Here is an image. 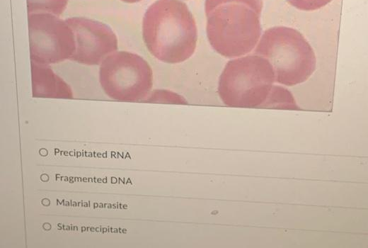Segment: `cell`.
I'll use <instances>...</instances> for the list:
<instances>
[{
  "label": "cell",
  "mask_w": 368,
  "mask_h": 248,
  "mask_svg": "<svg viewBox=\"0 0 368 248\" xmlns=\"http://www.w3.org/2000/svg\"><path fill=\"white\" fill-rule=\"evenodd\" d=\"M66 21L74 32L76 41V50L70 60L96 65L117 50L116 35L106 24L84 17L69 18Z\"/></svg>",
  "instance_id": "obj_7"
},
{
  "label": "cell",
  "mask_w": 368,
  "mask_h": 248,
  "mask_svg": "<svg viewBox=\"0 0 368 248\" xmlns=\"http://www.w3.org/2000/svg\"><path fill=\"white\" fill-rule=\"evenodd\" d=\"M255 53L271 64L275 81L288 86L306 81L316 69L313 48L297 30L275 26L265 30Z\"/></svg>",
  "instance_id": "obj_3"
},
{
  "label": "cell",
  "mask_w": 368,
  "mask_h": 248,
  "mask_svg": "<svg viewBox=\"0 0 368 248\" xmlns=\"http://www.w3.org/2000/svg\"><path fill=\"white\" fill-rule=\"evenodd\" d=\"M30 60L48 65L69 59L76 50L74 32L66 21L50 13H28Z\"/></svg>",
  "instance_id": "obj_6"
},
{
  "label": "cell",
  "mask_w": 368,
  "mask_h": 248,
  "mask_svg": "<svg viewBox=\"0 0 368 248\" xmlns=\"http://www.w3.org/2000/svg\"><path fill=\"white\" fill-rule=\"evenodd\" d=\"M275 81L269 61L256 54L229 61L218 83L222 102L231 107H264Z\"/></svg>",
  "instance_id": "obj_4"
},
{
  "label": "cell",
  "mask_w": 368,
  "mask_h": 248,
  "mask_svg": "<svg viewBox=\"0 0 368 248\" xmlns=\"http://www.w3.org/2000/svg\"><path fill=\"white\" fill-rule=\"evenodd\" d=\"M33 94L35 97H72L71 88L48 65L31 61Z\"/></svg>",
  "instance_id": "obj_8"
},
{
  "label": "cell",
  "mask_w": 368,
  "mask_h": 248,
  "mask_svg": "<svg viewBox=\"0 0 368 248\" xmlns=\"http://www.w3.org/2000/svg\"><path fill=\"white\" fill-rule=\"evenodd\" d=\"M332 0H287V1L297 9L301 11H314L319 9Z\"/></svg>",
  "instance_id": "obj_11"
},
{
  "label": "cell",
  "mask_w": 368,
  "mask_h": 248,
  "mask_svg": "<svg viewBox=\"0 0 368 248\" xmlns=\"http://www.w3.org/2000/svg\"><path fill=\"white\" fill-rule=\"evenodd\" d=\"M68 0H27L28 13H50L61 15L65 10Z\"/></svg>",
  "instance_id": "obj_10"
},
{
  "label": "cell",
  "mask_w": 368,
  "mask_h": 248,
  "mask_svg": "<svg viewBox=\"0 0 368 248\" xmlns=\"http://www.w3.org/2000/svg\"><path fill=\"white\" fill-rule=\"evenodd\" d=\"M124 2H126V3H128V4H133V3H137V2H139L142 0H121Z\"/></svg>",
  "instance_id": "obj_12"
},
{
  "label": "cell",
  "mask_w": 368,
  "mask_h": 248,
  "mask_svg": "<svg viewBox=\"0 0 368 248\" xmlns=\"http://www.w3.org/2000/svg\"><path fill=\"white\" fill-rule=\"evenodd\" d=\"M264 107L297 109L292 94L286 89L274 85Z\"/></svg>",
  "instance_id": "obj_9"
},
{
  "label": "cell",
  "mask_w": 368,
  "mask_h": 248,
  "mask_svg": "<svg viewBox=\"0 0 368 248\" xmlns=\"http://www.w3.org/2000/svg\"><path fill=\"white\" fill-rule=\"evenodd\" d=\"M263 0H205L207 35L212 48L226 57L249 53L260 35Z\"/></svg>",
  "instance_id": "obj_2"
},
{
  "label": "cell",
  "mask_w": 368,
  "mask_h": 248,
  "mask_svg": "<svg viewBox=\"0 0 368 248\" xmlns=\"http://www.w3.org/2000/svg\"><path fill=\"white\" fill-rule=\"evenodd\" d=\"M142 34L149 51L166 63H179L194 53L197 40L195 18L179 0H157L144 13Z\"/></svg>",
  "instance_id": "obj_1"
},
{
  "label": "cell",
  "mask_w": 368,
  "mask_h": 248,
  "mask_svg": "<svg viewBox=\"0 0 368 248\" xmlns=\"http://www.w3.org/2000/svg\"><path fill=\"white\" fill-rule=\"evenodd\" d=\"M99 81L105 93L120 101L144 99L153 85L151 67L139 55L126 51L113 52L101 62Z\"/></svg>",
  "instance_id": "obj_5"
}]
</instances>
